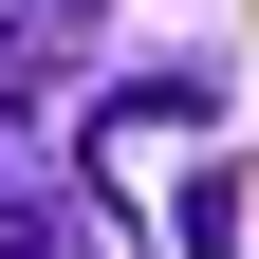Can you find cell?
<instances>
[{
  "label": "cell",
  "instance_id": "obj_1",
  "mask_svg": "<svg viewBox=\"0 0 259 259\" xmlns=\"http://www.w3.org/2000/svg\"><path fill=\"white\" fill-rule=\"evenodd\" d=\"M111 0H0V56H56V37H93Z\"/></svg>",
  "mask_w": 259,
  "mask_h": 259
},
{
  "label": "cell",
  "instance_id": "obj_2",
  "mask_svg": "<svg viewBox=\"0 0 259 259\" xmlns=\"http://www.w3.org/2000/svg\"><path fill=\"white\" fill-rule=\"evenodd\" d=\"M0 259H93V241H74L56 204H0Z\"/></svg>",
  "mask_w": 259,
  "mask_h": 259
},
{
  "label": "cell",
  "instance_id": "obj_3",
  "mask_svg": "<svg viewBox=\"0 0 259 259\" xmlns=\"http://www.w3.org/2000/svg\"><path fill=\"white\" fill-rule=\"evenodd\" d=\"M0 148H19V56H0Z\"/></svg>",
  "mask_w": 259,
  "mask_h": 259
}]
</instances>
